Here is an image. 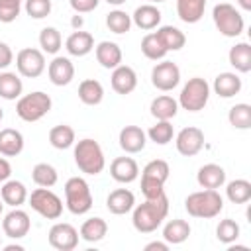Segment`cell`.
I'll use <instances>...</instances> for the list:
<instances>
[{"mask_svg":"<svg viewBox=\"0 0 251 251\" xmlns=\"http://www.w3.org/2000/svg\"><path fill=\"white\" fill-rule=\"evenodd\" d=\"M241 90V78L235 73H220L214 78V92L222 98H231L239 94Z\"/></svg>","mask_w":251,"mask_h":251,"instance_id":"26","label":"cell"},{"mask_svg":"<svg viewBox=\"0 0 251 251\" xmlns=\"http://www.w3.org/2000/svg\"><path fill=\"white\" fill-rule=\"evenodd\" d=\"M216 237H218L222 243H226V245L233 243V241L239 237V224H237L235 220H231V218L222 220V222L218 224V227H216Z\"/></svg>","mask_w":251,"mask_h":251,"instance_id":"43","label":"cell"},{"mask_svg":"<svg viewBox=\"0 0 251 251\" xmlns=\"http://www.w3.org/2000/svg\"><path fill=\"white\" fill-rule=\"evenodd\" d=\"M78 98H80V102L86 104V106H96V104H100L102 98H104V88H102V84H100L98 80L86 78V80H82V82L78 84Z\"/></svg>","mask_w":251,"mask_h":251,"instance_id":"30","label":"cell"},{"mask_svg":"<svg viewBox=\"0 0 251 251\" xmlns=\"http://www.w3.org/2000/svg\"><path fill=\"white\" fill-rule=\"evenodd\" d=\"M24 149V135L18 129H0V153L4 157H16Z\"/></svg>","mask_w":251,"mask_h":251,"instance_id":"24","label":"cell"},{"mask_svg":"<svg viewBox=\"0 0 251 251\" xmlns=\"http://www.w3.org/2000/svg\"><path fill=\"white\" fill-rule=\"evenodd\" d=\"M71 2V8L78 14H86V12H92L100 0H69Z\"/></svg>","mask_w":251,"mask_h":251,"instance_id":"46","label":"cell"},{"mask_svg":"<svg viewBox=\"0 0 251 251\" xmlns=\"http://www.w3.org/2000/svg\"><path fill=\"white\" fill-rule=\"evenodd\" d=\"M96 61L104 69H116L122 65V49L114 41H100L96 45Z\"/></svg>","mask_w":251,"mask_h":251,"instance_id":"22","label":"cell"},{"mask_svg":"<svg viewBox=\"0 0 251 251\" xmlns=\"http://www.w3.org/2000/svg\"><path fill=\"white\" fill-rule=\"evenodd\" d=\"M196 180H198V184L202 188L216 190V188H220L226 182V171L220 165H216V163H208V165L200 167V171L196 175Z\"/></svg>","mask_w":251,"mask_h":251,"instance_id":"20","label":"cell"},{"mask_svg":"<svg viewBox=\"0 0 251 251\" xmlns=\"http://www.w3.org/2000/svg\"><path fill=\"white\" fill-rule=\"evenodd\" d=\"M206 0H176V14L184 24H196L202 20Z\"/></svg>","mask_w":251,"mask_h":251,"instance_id":"25","label":"cell"},{"mask_svg":"<svg viewBox=\"0 0 251 251\" xmlns=\"http://www.w3.org/2000/svg\"><path fill=\"white\" fill-rule=\"evenodd\" d=\"M229 65L239 71V73H249L251 71V45L241 41V43H235L231 49H229Z\"/></svg>","mask_w":251,"mask_h":251,"instance_id":"27","label":"cell"},{"mask_svg":"<svg viewBox=\"0 0 251 251\" xmlns=\"http://www.w3.org/2000/svg\"><path fill=\"white\" fill-rule=\"evenodd\" d=\"M210 98V86L204 78L200 76H192L180 90L178 96V104L186 110V112H200Z\"/></svg>","mask_w":251,"mask_h":251,"instance_id":"8","label":"cell"},{"mask_svg":"<svg viewBox=\"0 0 251 251\" xmlns=\"http://www.w3.org/2000/svg\"><path fill=\"white\" fill-rule=\"evenodd\" d=\"M71 24H73V27H80V25H82V18H80V16H75Z\"/></svg>","mask_w":251,"mask_h":251,"instance_id":"51","label":"cell"},{"mask_svg":"<svg viewBox=\"0 0 251 251\" xmlns=\"http://www.w3.org/2000/svg\"><path fill=\"white\" fill-rule=\"evenodd\" d=\"M227 120L237 129H249L251 127V106L249 104H235L229 108Z\"/></svg>","mask_w":251,"mask_h":251,"instance_id":"38","label":"cell"},{"mask_svg":"<svg viewBox=\"0 0 251 251\" xmlns=\"http://www.w3.org/2000/svg\"><path fill=\"white\" fill-rule=\"evenodd\" d=\"M22 0H0V22L10 24L20 16Z\"/></svg>","mask_w":251,"mask_h":251,"instance_id":"44","label":"cell"},{"mask_svg":"<svg viewBox=\"0 0 251 251\" xmlns=\"http://www.w3.org/2000/svg\"><path fill=\"white\" fill-rule=\"evenodd\" d=\"M137 86V75L127 65H118L112 73V88L118 94H129Z\"/></svg>","mask_w":251,"mask_h":251,"instance_id":"17","label":"cell"},{"mask_svg":"<svg viewBox=\"0 0 251 251\" xmlns=\"http://www.w3.org/2000/svg\"><path fill=\"white\" fill-rule=\"evenodd\" d=\"M49 245L57 251H73L78 245V231L71 224H55L49 229Z\"/></svg>","mask_w":251,"mask_h":251,"instance_id":"12","label":"cell"},{"mask_svg":"<svg viewBox=\"0 0 251 251\" xmlns=\"http://www.w3.org/2000/svg\"><path fill=\"white\" fill-rule=\"evenodd\" d=\"M16 67L18 73L25 78H35L45 71V57L43 51L33 49V47H25L16 55Z\"/></svg>","mask_w":251,"mask_h":251,"instance_id":"10","label":"cell"},{"mask_svg":"<svg viewBox=\"0 0 251 251\" xmlns=\"http://www.w3.org/2000/svg\"><path fill=\"white\" fill-rule=\"evenodd\" d=\"M12 61H14L12 49L4 41H0V69H6L8 65H12Z\"/></svg>","mask_w":251,"mask_h":251,"instance_id":"47","label":"cell"},{"mask_svg":"<svg viewBox=\"0 0 251 251\" xmlns=\"http://www.w3.org/2000/svg\"><path fill=\"white\" fill-rule=\"evenodd\" d=\"M65 47H67V51L71 53V55H75V57H84V55H88L92 49H94V37L88 33V31H73L69 37H67V41H65Z\"/></svg>","mask_w":251,"mask_h":251,"instance_id":"21","label":"cell"},{"mask_svg":"<svg viewBox=\"0 0 251 251\" xmlns=\"http://www.w3.org/2000/svg\"><path fill=\"white\" fill-rule=\"evenodd\" d=\"M147 135H149V139L155 141L157 145H167V143L173 139V135H175L173 124H171L169 120H157V124L149 127Z\"/></svg>","mask_w":251,"mask_h":251,"instance_id":"40","label":"cell"},{"mask_svg":"<svg viewBox=\"0 0 251 251\" xmlns=\"http://www.w3.org/2000/svg\"><path fill=\"white\" fill-rule=\"evenodd\" d=\"M176 151L184 157H194L196 153H200V149L204 147V131L200 127L188 126L184 129L178 131L176 135Z\"/></svg>","mask_w":251,"mask_h":251,"instance_id":"13","label":"cell"},{"mask_svg":"<svg viewBox=\"0 0 251 251\" xmlns=\"http://www.w3.org/2000/svg\"><path fill=\"white\" fill-rule=\"evenodd\" d=\"M133 204H135V196H133V192L127 190V188H116V190H112V192L108 194V198H106L108 210H110L112 214H116V216L127 214V212L133 208Z\"/></svg>","mask_w":251,"mask_h":251,"instance_id":"19","label":"cell"},{"mask_svg":"<svg viewBox=\"0 0 251 251\" xmlns=\"http://www.w3.org/2000/svg\"><path fill=\"white\" fill-rule=\"evenodd\" d=\"M29 227H31L29 216L24 210H18V208H14L12 212H8L4 216V220H2V229H4V233L10 239H22V237H25L27 231H29Z\"/></svg>","mask_w":251,"mask_h":251,"instance_id":"14","label":"cell"},{"mask_svg":"<svg viewBox=\"0 0 251 251\" xmlns=\"http://www.w3.org/2000/svg\"><path fill=\"white\" fill-rule=\"evenodd\" d=\"M61 33L55 29V27H43L41 33H39V45H41V51L43 53H49V55H55L59 49H61Z\"/></svg>","mask_w":251,"mask_h":251,"instance_id":"41","label":"cell"},{"mask_svg":"<svg viewBox=\"0 0 251 251\" xmlns=\"http://www.w3.org/2000/svg\"><path fill=\"white\" fill-rule=\"evenodd\" d=\"M4 249H6V251H24V247H22V245H6Z\"/></svg>","mask_w":251,"mask_h":251,"instance_id":"52","label":"cell"},{"mask_svg":"<svg viewBox=\"0 0 251 251\" xmlns=\"http://www.w3.org/2000/svg\"><path fill=\"white\" fill-rule=\"evenodd\" d=\"M49 80L55 84V86H67L73 76H75V67L71 63V59L67 57H55L51 63H49Z\"/></svg>","mask_w":251,"mask_h":251,"instance_id":"16","label":"cell"},{"mask_svg":"<svg viewBox=\"0 0 251 251\" xmlns=\"http://www.w3.org/2000/svg\"><path fill=\"white\" fill-rule=\"evenodd\" d=\"M49 143L55 149H69L75 143V129L67 124H59L49 131Z\"/></svg>","mask_w":251,"mask_h":251,"instance_id":"35","label":"cell"},{"mask_svg":"<svg viewBox=\"0 0 251 251\" xmlns=\"http://www.w3.org/2000/svg\"><path fill=\"white\" fill-rule=\"evenodd\" d=\"M169 163L163 159H153L143 167L141 173V192L145 198H157L165 192V182L169 178Z\"/></svg>","mask_w":251,"mask_h":251,"instance_id":"4","label":"cell"},{"mask_svg":"<svg viewBox=\"0 0 251 251\" xmlns=\"http://www.w3.org/2000/svg\"><path fill=\"white\" fill-rule=\"evenodd\" d=\"M0 196H2V202L12 206V208H18L25 202L27 198V190L24 186V182L20 180H6L2 190H0Z\"/></svg>","mask_w":251,"mask_h":251,"instance_id":"29","label":"cell"},{"mask_svg":"<svg viewBox=\"0 0 251 251\" xmlns=\"http://www.w3.org/2000/svg\"><path fill=\"white\" fill-rule=\"evenodd\" d=\"M29 206H31V210H35L39 216H43L47 220H57L63 214L61 198L55 192H51L49 188H45V186H39V188H35L31 192Z\"/></svg>","mask_w":251,"mask_h":251,"instance_id":"9","label":"cell"},{"mask_svg":"<svg viewBox=\"0 0 251 251\" xmlns=\"http://www.w3.org/2000/svg\"><path fill=\"white\" fill-rule=\"evenodd\" d=\"M106 25L114 33H127L131 27V16L126 14L124 10H114L106 16Z\"/></svg>","mask_w":251,"mask_h":251,"instance_id":"42","label":"cell"},{"mask_svg":"<svg viewBox=\"0 0 251 251\" xmlns=\"http://www.w3.org/2000/svg\"><path fill=\"white\" fill-rule=\"evenodd\" d=\"M131 22L139 29H155L159 25V22H161V12L153 4H143V6L135 8V12L131 16Z\"/></svg>","mask_w":251,"mask_h":251,"instance_id":"23","label":"cell"},{"mask_svg":"<svg viewBox=\"0 0 251 251\" xmlns=\"http://www.w3.org/2000/svg\"><path fill=\"white\" fill-rule=\"evenodd\" d=\"M145 131L139 126H126L120 131V147L126 153H139L145 147Z\"/></svg>","mask_w":251,"mask_h":251,"instance_id":"18","label":"cell"},{"mask_svg":"<svg viewBox=\"0 0 251 251\" xmlns=\"http://www.w3.org/2000/svg\"><path fill=\"white\" fill-rule=\"evenodd\" d=\"M147 2H151V4H153V2H165V0H147Z\"/></svg>","mask_w":251,"mask_h":251,"instance_id":"56","label":"cell"},{"mask_svg":"<svg viewBox=\"0 0 251 251\" xmlns=\"http://www.w3.org/2000/svg\"><path fill=\"white\" fill-rule=\"evenodd\" d=\"M31 178H33V182L37 186L49 188V186H53L57 182V171L49 163H37L33 167V171H31Z\"/></svg>","mask_w":251,"mask_h":251,"instance_id":"39","label":"cell"},{"mask_svg":"<svg viewBox=\"0 0 251 251\" xmlns=\"http://www.w3.org/2000/svg\"><path fill=\"white\" fill-rule=\"evenodd\" d=\"M75 163L76 167L86 173V175H98L104 171L106 159L102 153V147L98 145V141L84 137L75 145Z\"/></svg>","mask_w":251,"mask_h":251,"instance_id":"3","label":"cell"},{"mask_svg":"<svg viewBox=\"0 0 251 251\" xmlns=\"http://www.w3.org/2000/svg\"><path fill=\"white\" fill-rule=\"evenodd\" d=\"M110 175H112L114 180H118L122 184H127V182H133L137 178L139 167L131 157H116L110 165Z\"/></svg>","mask_w":251,"mask_h":251,"instance_id":"15","label":"cell"},{"mask_svg":"<svg viewBox=\"0 0 251 251\" xmlns=\"http://www.w3.org/2000/svg\"><path fill=\"white\" fill-rule=\"evenodd\" d=\"M141 53H143L147 59H151V61H159V59H163L169 51L165 49V45L161 43V39L157 37V33H147V35L143 37V41H141Z\"/></svg>","mask_w":251,"mask_h":251,"instance_id":"37","label":"cell"},{"mask_svg":"<svg viewBox=\"0 0 251 251\" xmlns=\"http://www.w3.org/2000/svg\"><path fill=\"white\" fill-rule=\"evenodd\" d=\"M237 4H239V8H243V10H251V0H237Z\"/></svg>","mask_w":251,"mask_h":251,"instance_id":"50","label":"cell"},{"mask_svg":"<svg viewBox=\"0 0 251 251\" xmlns=\"http://www.w3.org/2000/svg\"><path fill=\"white\" fill-rule=\"evenodd\" d=\"M212 18H214V24H216L218 31L226 37H237L245 27L243 16L235 10V6L227 4V2L216 4L214 12H212Z\"/></svg>","mask_w":251,"mask_h":251,"instance_id":"6","label":"cell"},{"mask_svg":"<svg viewBox=\"0 0 251 251\" xmlns=\"http://www.w3.org/2000/svg\"><path fill=\"white\" fill-rule=\"evenodd\" d=\"M65 204L71 214H86L92 208V194L90 186L84 178L73 176L65 182Z\"/></svg>","mask_w":251,"mask_h":251,"instance_id":"5","label":"cell"},{"mask_svg":"<svg viewBox=\"0 0 251 251\" xmlns=\"http://www.w3.org/2000/svg\"><path fill=\"white\" fill-rule=\"evenodd\" d=\"M25 12L33 20H41L51 12V0H25Z\"/></svg>","mask_w":251,"mask_h":251,"instance_id":"45","label":"cell"},{"mask_svg":"<svg viewBox=\"0 0 251 251\" xmlns=\"http://www.w3.org/2000/svg\"><path fill=\"white\" fill-rule=\"evenodd\" d=\"M49 110H51V96L41 92V90H35V92L22 96L16 104V114L24 122H37Z\"/></svg>","mask_w":251,"mask_h":251,"instance_id":"7","label":"cell"},{"mask_svg":"<svg viewBox=\"0 0 251 251\" xmlns=\"http://www.w3.org/2000/svg\"><path fill=\"white\" fill-rule=\"evenodd\" d=\"M10 175H12V167H10V163H8L6 159H2V157H0V182L8 180V178H10Z\"/></svg>","mask_w":251,"mask_h":251,"instance_id":"48","label":"cell"},{"mask_svg":"<svg viewBox=\"0 0 251 251\" xmlns=\"http://www.w3.org/2000/svg\"><path fill=\"white\" fill-rule=\"evenodd\" d=\"M24 90L22 78L16 73H0V98L16 100Z\"/></svg>","mask_w":251,"mask_h":251,"instance_id":"34","label":"cell"},{"mask_svg":"<svg viewBox=\"0 0 251 251\" xmlns=\"http://www.w3.org/2000/svg\"><path fill=\"white\" fill-rule=\"evenodd\" d=\"M108 4H112V6H120V4H124L126 0H106Z\"/></svg>","mask_w":251,"mask_h":251,"instance_id":"53","label":"cell"},{"mask_svg":"<svg viewBox=\"0 0 251 251\" xmlns=\"http://www.w3.org/2000/svg\"><path fill=\"white\" fill-rule=\"evenodd\" d=\"M226 196L229 202L233 204H245L251 200V182L245 180V178H237V180H231L226 188Z\"/></svg>","mask_w":251,"mask_h":251,"instance_id":"36","label":"cell"},{"mask_svg":"<svg viewBox=\"0 0 251 251\" xmlns=\"http://www.w3.org/2000/svg\"><path fill=\"white\" fill-rule=\"evenodd\" d=\"M2 208H4V202L0 200V214H2Z\"/></svg>","mask_w":251,"mask_h":251,"instance_id":"54","label":"cell"},{"mask_svg":"<svg viewBox=\"0 0 251 251\" xmlns=\"http://www.w3.org/2000/svg\"><path fill=\"white\" fill-rule=\"evenodd\" d=\"M155 33H157V37L161 39V43L165 45L167 51H178V49H182L184 43H186L184 33H182L178 27H175V25H163V27H159Z\"/></svg>","mask_w":251,"mask_h":251,"instance_id":"32","label":"cell"},{"mask_svg":"<svg viewBox=\"0 0 251 251\" xmlns=\"http://www.w3.org/2000/svg\"><path fill=\"white\" fill-rule=\"evenodd\" d=\"M149 110H151V116L157 118V120H173L178 112V102L173 96L161 94V96L153 98Z\"/></svg>","mask_w":251,"mask_h":251,"instance_id":"28","label":"cell"},{"mask_svg":"<svg viewBox=\"0 0 251 251\" xmlns=\"http://www.w3.org/2000/svg\"><path fill=\"white\" fill-rule=\"evenodd\" d=\"M151 82H153L155 88H159L163 92H169L180 82V69L173 61L157 63L151 71Z\"/></svg>","mask_w":251,"mask_h":251,"instance_id":"11","label":"cell"},{"mask_svg":"<svg viewBox=\"0 0 251 251\" xmlns=\"http://www.w3.org/2000/svg\"><path fill=\"white\" fill-rule=\"evenodd\" d=\"M188 235H190V226H188V222L178 220V218L167 222V226L163 227V239H165L167 243H173V245H178V243L186 241Z\"/></svg>","mask_w":251,"mask_h":251,"instance_id":"31","label":"cell"},{"mask_svg":"<svg viewBox=\"0 0 251 251\" xmlns=\"http://www.w3.org/2000/svg\"><path fill=\"white\" fill-rule=\"evenodd\" d=\"M2 118H4V112H2V108H0V122H2Z\"/></svg>","mask_w":251,"mask_h":251,"instance_id":"55","label":"cell"},{"mask_svg":"<svg viewBox=\"0 0 251 251\" xmlns=\"http://www.w3.org/2000/svg\"><path fill=\"white\" fill-rule=\"evenodd\" d=\"M145 251H169V243L165 241H151L145 245Z\"/></svg>","mask_w":251,"mask_h":251,"instance_id":"49","label":"cell"},{"mask_svg":"<svg viewBox=\"0 0 251 251\" xmlns=\"http://www.w3.org/2000/svg\"><path fill=\"white\" fill-rule=\"evenodd\" d=\"M184 208L186 212L192 216V218H216L222 208H224V200L220 196L218 190H212V188H204V190H198V192H192L186 196L184 200Z\"/></svg>","mask_w":251,"mask_h":251,"instance_id":"2","label":"cell"},{"mask_svg":"<svg viewBox=\"0 0 251 251\" xmlns=\"http://www.w3.org/2000/svg\"><path fill=\"white\" fill-rule=\"evenodd\" d=\"M106 233H108V224L102 218H88L80 226V237L88 243H96V241L104 239Z\"/></svg>","mask_w":251,"mask_h":251,"instance_id":"33","label":"cell"},{"mask_svg":"<svg viewBox=\"0 0 251 251\" xmlns=\"http://www.w3.org/2000/svg\"><path fill=\"white\" fill-rule=\"evenodd\" d=\"M167 214H169V198L163 192L157 198H145L143 204H137L133 208L131 222L139 233H151L163 224Z\"/></svg>","mask_w":251,"mask_h":251,"instance_id":"1","label":"cell"}]
</instances>
